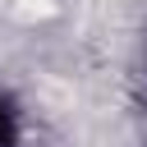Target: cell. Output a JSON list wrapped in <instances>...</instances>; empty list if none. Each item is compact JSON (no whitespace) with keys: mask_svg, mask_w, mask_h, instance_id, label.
Instances as JSON below:
<instances>
[{"mask_svg":"<svg viewBox=\"0 0 147 147\" xmlns=\"http://www.w3.org/2000/svg\"><path fill=\"white\" fill-rule=\"evenodd\" d=\"M0 147H14V115L0 106Z\"/></svg>","mask_w":147,"mask_h":147,"instance_id":"cell-1","label":"cell"}]
</instances>
